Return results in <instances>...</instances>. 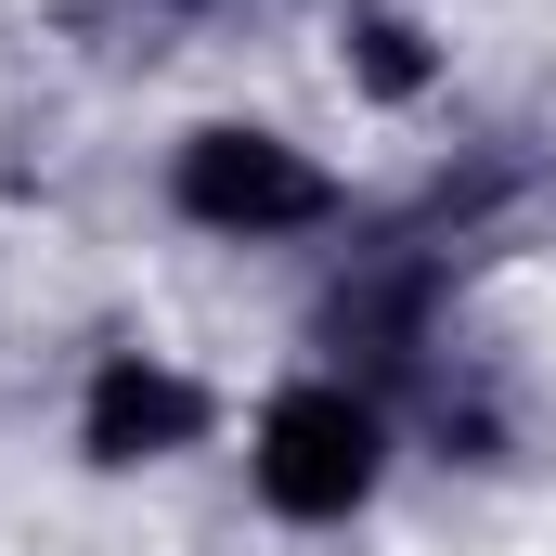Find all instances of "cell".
Wrapping results in <instances>:
<instances>
[{
  "label": "cell",
  "mask_w": 556,
  "mask_h": 556,
  "mask_svg": "<svg viewBox=\"0 0 556 556\" xmlns=\"http://www.w3.org/2000/svg\"><path fill=\"white\" fill-rule=\"evenodd\" d=\"M260 492L285 518H350L376 492V415L350 389H285L260 415Z\"/></svg>",
  "instance_id": "1"
},
{
  "label": "cell",
  "mask_w": 556,
  "mask_h": 556,
  "mask_svg": "<svg viewBox=\"0 0 556 556\" xmlns=\"http://www.w3.org/2000/svg\"><path fill=\"white\" fill-rule=\"evenodd\" d=\"M181 207L207 233H298V220H324V168L273 130H194L181 142Z\"/></svg>",
  "instance_id": "2"
},
{
  "label": "cell",
  "mask_w": 556,
  "mask_h": 556,
  "mask_svg": "<svg viewBox=\"0 0 556 556\" xmlns=\"http://www.w3.org/2000/svg\"><path fill=\"white\" fill-rule=\"evenodd\" d=\"M207 427V402L168 376V363H104L91 376V453L104 466H155V453H181Z\"/></svg>",
  "instance_id": "3"
},
{
  "label": "cell",
  "mask_w": 556,
  "mask_h": 556,
  "mask_svg": "<svg viewBox=\"0 0 556 556\" xmlns=\"http://www.w3.org/2000/svg\"><path fill=\"white\" fill-rule=\"evenodd\" d=\"M363 65H376V91H415V78H427L415 26H363Z\"/></svg>",
  "instance_id": "4"
}]
</instances>
